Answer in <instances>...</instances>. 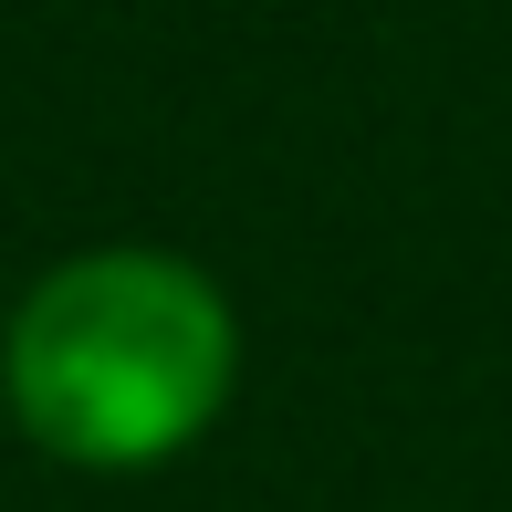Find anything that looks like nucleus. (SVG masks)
I'll return each instance as SVG.
<instances>
[{
    "label": "nucleus",
    "mask_w": 512,
    "mask_h": 512,
    "mask_svg": "<svg viewBox=\"0 0 512 512\" xmlns=\"http://www.w3.org/2000/svg\"><path fill=\"white\" fill-rule=\"evenodd\" d=\"M241 324L178 251H74L21 293L0 335V398L63 471H157L220 418Z\"/></svg>",
    "instance_id": "nucleus-1"
}]
</instances>
